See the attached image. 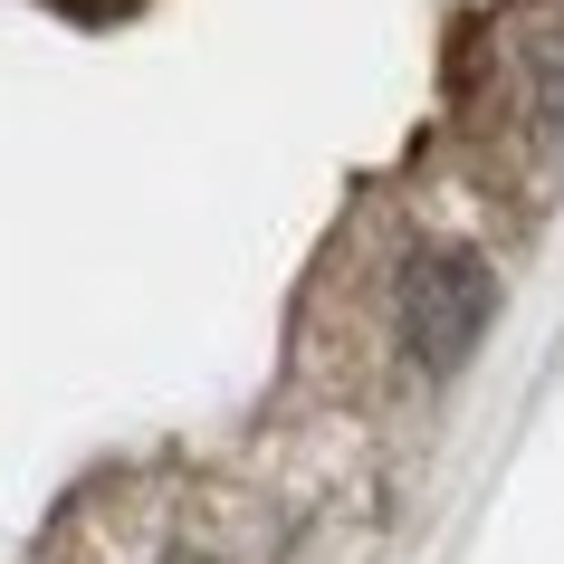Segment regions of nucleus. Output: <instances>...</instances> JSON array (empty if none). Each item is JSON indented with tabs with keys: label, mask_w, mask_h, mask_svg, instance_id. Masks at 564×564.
Listing matches in <instances>:
<instances>
[{
	"label": "nucleus",
	"mask_w": 564,
	"mask_h": 564,
	"mask_svg": "<svg viewBox=\"0 0 564 564\" xmlns=\"http://www.w3.org/2000/svg\"><path fill=\"white\" fill-rule=\"evenodd\" d=\"M488 316H498V278H488L478 249H412V268H402V345H412V364H431V373L469 364Z\"/></svg>",
	"instance_id": "obj_1"
},
{
	"label": "nucleus",
	"mask_w": 564,
	"mask_h": 564,
	"mask_svg": "<svg viewBox=\"0 0 564 564\" xmlns=\"http://www.w3.org/2000/svg\"><path fill=\"white\" fill-rule=\"evenodd\" d=\"M163 564H210V555H163Z\"/></svg>",
	"instance_id": "obj_2"
}]
</instances>
